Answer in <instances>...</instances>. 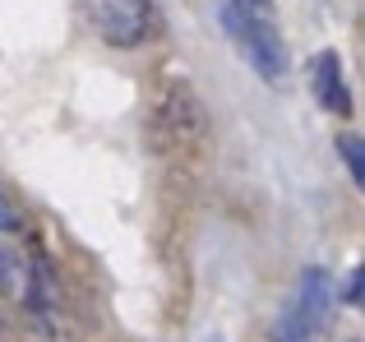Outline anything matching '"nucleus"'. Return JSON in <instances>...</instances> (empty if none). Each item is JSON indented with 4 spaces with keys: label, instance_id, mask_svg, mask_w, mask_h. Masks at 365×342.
Wrapping results in <instances>:
<instances>
[{
    "label": "nucleus",
    "instance_id": "f257e3e1",
    "mask_svg": "<svg viewBox=\"0 0 365 342\" xmlns=\"http://www.w3.org/2000/svg\"><path fill=\"white\" fill-rule=\"evenodd\" d=\"M333 328V287L324 269H305L287 301L282 319L273 328V342H324Z\"/></svg>",
    "mask_w": 365,
    "mask_h": 342
},
{
    "label": "nucleus",
    "instance_id": "f03ea898",
    "mask_svg": "<svg viewBox=\"0 0 365 342\" xmlns=\"http://www.w3.org/2000/svg\"><path fill=\"white\" fill-rule=\"evenodd\" d=\"M222 28L236 42V51L245 56V65L264 83L277 88V83L287 79V46H282V37H277L273 19H255V14H245V9H236L232 0H227L222 5Z\"/></svg>",
    "mask_w": 365,
    "mask_h": 342
},
{
    "label": "nucleus",
    "instance_id": "7ed1b4c3",
    "mask_svg": "<svg viewBox=\"0 0 365 342\" xmlns=\"http://www.w3.org/2000/svg\"><path fill=\"white\" fill-rule=\"evenodd\" d=\"M88 24L111 46H139L153 28V0H83Z\"/></svg>",
    "mask_w": 365,
    "mask_h": 342
},
{
    "label": "nucleus",
    "instance_id": "20e7f679",
    "mask_svg": "<svg viewBox=\"0 0 365 342\" xmlns=\"http://www.w3.org/2000/svg\"><path fill=\"white\" fill-rule=\"evenodd\" d=\"M153 130H158V144H176V148H195L199 139H204V130H208L204 107L195 102V93H190L185 83H176V88L162 98Z\"/></svg>",
    "mask_w": 365,
    "mask_h": 342
},
{
    "label": "nucleus",
    "instance_id": "39448f33",
    "mask_svg": "<svg viewBox=\"0 0 365 342\" xmlns=\"http://www.w3.org/2000/svg\"><path fill=\"white\" fill-rule=\"evenodd\" d=\"M310 88H314V102L333 116H351V93H347V79H342V61L338 51H319L310 61Z\"/></svg>",
    "mask_w": 365,
    "mask_h": 342
},
{
    "label": "nucleus",
    "instance_id": "423d86ee",
    "mask_svg": "<svg viewBox=\"0 0 365 342\" xmlns=\"http://www.w3.org/2000/svg\"><path fill=\"white\" fill-rule=\"evenodd\" d=\"M24 306H28V315H37V324H42V328H51L56 315H61V306H56V273H51V264H46V259H33Z\"/></svg>",
    "mask_w": 365,
    "mask_h": 342
},
{
    "label": "nucleus",
    "instance_id": "0eeeda50",
    "mask_svg": "<svg viewBox=\"0 0 365 342\" xmlns=\"http://www.w3.org/2000/svg\"><path fill=\"white\" fill-rule=\"evenodd\" d=\"M338 153H342V162H347V171H351V180L365 190V135H338Z\"/></svg>",
    "mask_w": 365,
    "mask_h": 342
},
{
    "label": "nucleus",
    "instance_id": "6e6552de",
    "mask_svg": "<svg viewBox=\"0 0 365 342\" xmlns=\"http://www.w3.org/2000/svg\"><path fill=\"white\" fill-rule=\"evenodd\" d=\"M19 282H24L19 278V259L0 245V291H19Z\"/></svg>",
    "mask_w": 365,
    "mask_h": 342
},
{
    "label": "nucleus",
    "instance_id": "1a4fd4ad",
    "mask_svg": "<svg viewBox=\"0 0 365 342\" xmlns=\"http://www.w3.org/2000/svg\"><path fill=\"white\" fill-rule=\"evenodd\" d=\"M19 227H24V213H19L14 199L0 190V232H19Z\"/></svg>",
    "mask_w": 365,
    "mask_h": 342
},
{
    "label": "nucleus",
    "instance_id": "9d476101",
    "mask_svg": "<svg viewBox=\"0 0 365 342\" xmlns=\"http://www.w3.org/2000/svg\"><path fill=\"white\" fill-rule=\"evenodd\" d=\"M342 301H347V306H361L365 310V269H356L347 278V287H342Z\"/></svg>",
    "mask_w": 365,
    "mask_h": 342
},
{
    "label": "nucleus",
    "instance_id": "9b49d317",
    "mask_svg": "<svg viewBox=\"0 0 365 342\" xmlns=\"http://www.w3.org/2000/svg\"><path fill=\"white\" fill-rule=\"evenodd\" d=\"M236 9H245V14H255V19H273V0H232Z\"/></svg>",
    "mask_w": 365,
    "mask_h": 342
}]
</instances>
